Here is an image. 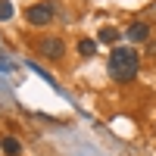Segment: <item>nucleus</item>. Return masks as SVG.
<instances>
[{
	"label": "nucleus",
	"instance_id": "obj_1",
	"mask_svg": "<svg viewBox=\"0 0 156 156\" xmlns=\"http://www.w3.org/2000/svg\"><path fill=\"white\" fill-rule=\"evenodd\" d=\"M106 69H109V78H112V81H119V84L134 81V78H137V69H140L137 50H134V47H112Z\"/></svg>",
	"mask_w": 156,
	"mask_h": 156
},
{
	"label": "nucleus",
	"instance_id": "obj_2",
	"mask_svg": "<svg viewBox=\"0 0 156 156\" xmlns=\"http://www.w3.org/2000/svg\"><path fill=\"white\" fill-rule=\"evenodd\" d=\"M37 50H41V56H47V59H62L66 56V41H62L59 34H47V37H41Z\"/></svg>",
	"mask_w": 156,
	"mask_h": 156
},
{
	"label": "nucleus",
	"instance_id": "obj_3",
	"mask_svg": "<svg viewBox=\"0 0 156 156\" xmlns=\"http://www.w3.org/2000/svg\"><path fill=\"white\" fill-rule=\"evenodd\" d=\"M25 19H28V25H47L53 19V6L50 3H31L25 9Z\"/></svg>",
	"mask_w": 156,
	"mask_h": 156
},
{
	"label": "nucleus",
	"instance_id": "obj_4",
	"mask_svg": "<svg viewBox=\"0 0 156 156\" xmlns=\"http://www.w3.org/2000/svg\"><path fill=\"white\" fill-rule=\"evenodd\" d=\"M125 37L131 44H144V41H150V25L147 22H131L128 31H125Z\"/></svg>",
	"mask_w": 156,
	"mask_h": 156
},
{
	"label": "nucleus",
	"instance_id": "obj_5",
	"mask_svg": "<svg viewBox=\"0 0 156 156\" xmlns=\"http://www.w3.org/2000/svg\"><path fill=\"white\" fill-rule=\"evenodd\" d=\"M0 153H3V156H22V144L12 134H3V137H0Z\"/></svg>",
	"mask_w": 156,
	"mask_h": 156
},
{
	"label": "nucleus",
	"instance_id": "obj_6",
	"mask_svg": "<svg viewBox=\"0 0 156 156\" xmlns=\"http://www.w3.org/2000/svg\"><path fill=\"white\" fill-rule=\"evenodd\" d=\"M78 53H81L84 59H90L97 53V41H90V37H81V41H78Z\"/></svg>",
	"mask_w": 156,
	"mask_h": 156
},
{
	"label": "nucleus",
	"instance_id": "obj_7",
	"mask_svg": "<svg viewBox=\"0 0 156 156\" xmlns=\"http://www.w3.org/2000/svg\"><path fill=\"white\" fill-rule=\"evenodd\" d=\"M119 37H122V31H119V28H112V25H106V28L100 31V41H103V44H115Z\"/></svg>",
	"mask_w": 156,
	"mask_h": 156
},
{
	"label": "nucleus",
	"instance_id": "obj_8",
	"mask_svg": "<svg viewBox=\"0 0 156 156\" xmlns=\"http://www.w3.org/2000/svg\"><path fill=\"white\" fill-rule=\"evenodd\" d=\"M6 19H12V3L9 0H0V22H6Z\"/></svg>",
	"mask_w": 156,
	"mask_h": 156
},
{
	"label": "nucleus",
	"instance_id": "obj_9",
	"mask_svg": "<svg viewBox=\"0 0 156 156\" xmlns=\"http://www.w3.org/2000/svg\"><path fill=\"white\" fill-rule=\"evenodd\" d=\"M9 69H12V66H9V62H6L3 56H0V72H9Z\"/></svg>",
	"mask_w": 156,
	"mask_h": 156
}]
</instances>
